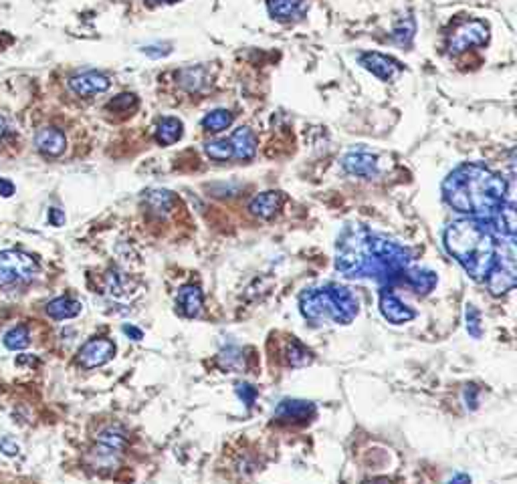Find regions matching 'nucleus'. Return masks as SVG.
Instances as JSON below:
<instances>
[{"instance_id": "4", "label": "nucleus", "mask_w": 517, "mask_h": 484, "mask_svg": "<svg viewBox=\"0 0 517 484\" xmlns=\"http://www.w3.org/2000/svg\"><path fill=\"white\" fill-rule=\"evenodd\" d=\"M411 264V252L382 235L370 232V257L364 276H372L378 283H394L402 278Z\"/></svg>"}, {"instance_id": "33", "label": "nucleus", "mask_w": 517, "mask_h": 484, "mask_svg": "<svg viewBox=\"0 0 517 484\" xmlns=\"http://www.w3.org/2000/svg\"><path fill=\"white\" fill-rule=\"evenodd\" d=\"M135 103H138V101H135V97H133V95L123 93V95H118V97H116L111 103L107 105V107H109V109H113V111H123V113H126V111L133 109Z\"/></svg>"}, {"instance_id": "7", "label": "nucleus", "mask_w": 517, "mask_h": 484, "mask_svg": "<svg viewBox=\"0 0 517 484\" xmlns=\"http://www.w3.org/2000/svg\"><path fill=\"white\" fill-rule=\"evenodd\" d=\"M39 275V262L23 250H0V288L14 287Z\"/></svg>"}, {"instance_id": "29", "label": "nucleus", "mask_w": 517, "mask_h": 484, "mask_svg": "<svg viewBox=\"0 0 517 484\" xmlns=\"http://www.w3.org/2000/svg\"><path fill=\"white\" fill-rule=\"evenodd\" d=\"M204 154L216 162H226L228 157H233V147H230V142H226V140H216V142H209L204 145Z\"/></svg>"}, {"instance_id": "5", "label": "nucleus", "mask_w": 517, "mask_h": 484, "mask_svg": "<svg viewBox=\"0 0 517 484\" xmlns=\"http://www.w3.org/2000/svg\"><path fill=\"white\" fill-rule=\"evenodd\" d=\"M370 257V230L362 224H348L338 238L335 269L344 276H364Z\"/></svg>"}, {"instance_id": "40", "label": "nucleus", "mask_w": 517, "mask_h": 484, "mask_svg": "<svg viewBox=\"0 0 517 484\" xmlns=\"http://www.w3.org/2000/svg\"><path fill=\"white\" fill-rule=\"evenodd\" d=\"M123 333H126L128 337H132L133 341H140L142 337H144V333H142L140 329L132 327V325H123Z\"/></svg>"}, {"instance_id": "9", "label": "nucleus", "mask_w": 517, "mask_h": 484, "mask_svg": "<svg viewBox=\"0 0 517 484\" xmlns=\"http://www.w3.org/2000/svg\"><path fill=\"white\" fill-rule=\"evenodd\" d=\"M116 355V343L109 339H89L77 354V359L83 367L93 369V367L106 366L107 361H111Z\"/></svg>"}, {"instance_id": "15", "label": "nucleus", "mask_w": 517, "mask_h": 484, "mask_svg": "<svg viewBox=\"0 0 517 484\" xmlns=\"http://www.w3.org/2000/svg\"><path fill=\"white\" fill-rule=\"evenodd\" d=\"M342 166L348 174L360 176V178H372L378 171V162L368 152H350L342 159Z\"/></svg>"}, {"instance_id": "36", "label": "nucleus", "mask_w": 517, "mask_h": 484, "mask_svg": "<svg viewBox=\"0 0 517 484\" xmlns=\"http://www.w3.org/2000/svg\"><path fill=\"white\" fill-rule=\"evenodd\" d=\"M0 452L6 456H16L18 454V444L11 438H0Z\"/></svg>"}, {"instance_id": "16", "label": "nucleus", "mask_w": 517, "mask_h": 484, "mask_svg": "<svg viewBox=\"0 0 517 484\" xmlns=\"http://www.w3.org/2000/svg\"><path fill=\"white\" fill-rule=\"evenodd\" d=\"M202 305H204V297H202V291L196 285H184L178 291L176 307L188 319L199 317L200 311H202Z\"/></svg>"}, {"instance_id": "13", "label": "nucleus", "mask_w": 517, "mask_h": 484, "mask_svg": "<svg viewBox=\"0 0 517 484\" xmlns=\"http://www.w3.org/2000/svg\"><path fill=\"white\" fill-rule=\"evenodd\" d=\"M35 145H37V150H39L40 154H45V156H61L67 147L65 133L61 130H57V128H43L35 135Z\"/></svg>"}, {"instance_id": "32", "label": "nucleus", "mask_w": 517, "mask_h": 484, "mask_svg": "<svg viewBox=\"0 0 517 484\" xmlns=\"http://www.w3.org/2000/svg\"><path fill=\"white\" fill-rule=\"evenodd\" d=\"M235 392H237V395L243 400V404L247 407H252L255 400H257V393H259L257 392V388H252L251 383H237Z\"/></svg>"}, {"instance_id": "28", "label": "nucleus", "mask_w": 517, "mask_h": 484, "mask_svg": "<svg viewBox=\"0 0 517 484\" xmlns=\"http://www.w3.org/2000/svg\"><path fill=\"white\" fill-rule=\"evenodd\" d=\"M97 442L106 448H111L116 452H120L121 448L126 446V434L121 432L120 428H107L104 432L97 436Z\"/></svg>"}, {"instance_id": "38", "label": "nucleus", "mask_w": 517, "mask_h": 484, "mask_svg": "<svg viewBox=\"0 0 517 484\" xmlns=\"http://www.w3.org/2000/svg\"><path fill=\"white\" fill-rule=\"evenodd\" d=\"M465 402H467V406L471 404V410L477 407V388L475 385H467V390H465Z\"/></svg>"}, {"instance_id": "35", "label": "nucleus", "mask_w": 517, "mask_h": 484, "mask_svg": "<svg viewBox=\"0 0 517 484\" xmlns=\"http://www.w3.org/2000/svg\"><path fill=\"white\" fill-rule=\"evenodd\" d=\"M406 25L408 26H398L396 30H394V39L398 43H408L412 39V35H414V21H412L411 16H408V21H406Z\"/></svg>"}, {"instance_id": "25", "label": "nucleus", "mask_w": 517, "mask_h": 484, "mask_svg": "<svg viewBox=\"0 0 517 484\" xmlns=\"http://www.w3.org/2000/svg\"><path fill=\"white\" fill-rule=\"evenodd\" d=\"M4 347L6 349H13V351H21V349H27L28 343H30V333L25 325H16L14 329H11L6 335H4Z\"/></svg>"}, {"instance_id": "12", "label": "nucleus", "mask_w": 517, "mask_h": 484, "mask_svg": "<svg viewBox=\"0 0 517 484\" xmlns=\"http://www.w3.org/2000/svg\"><path fill=\"white\" fill-rule=\"evenodd\" d=\"M69 87L79 97H91V95L109 89V77H106L104 73H97V71H85V73H79V75L69 79Z\"/></svg>"}, {"instance_id": "26", "label": "nucleus", "mask_w": 517, "mask_h": 484, "mask_svg": "<svg viewBox=\"0 0 517 484\" xmlns=\"http://www.w3.org/2000/svg\"><path fill=\"white\" fill-rule=\"evenodd\" d=\"M311 359H313L311 351L307 347H304L297 339H291V343L287 345V361L293 367H304L307 364H311Z\"/></svg>"}, {"instance_id": "2", "label": "nucleus", "mask_w": 517, "mask_h": 484, "mask_svg": "<svg viewBox=\"0 0 517 484\" xmlns=\"http://www.w3.org/2000/svg\"><path fill=\"white\" fill-rule=\"evenodd\" d=\"M445 249L475 281H485L495 264L497 238L487 220L465 218L449 224L443 232Z\"/></svg>"}, {"instance_id": "41", "label": "nucleus", "mask_w": 517, "mask_h": 484, "mask_svg": "<svg viewBox=\"0 0 517 484\" xmlns=\"http://www.w3.org/2000/svg\"><path fill=\"white\" fill-rule=\"evenodd\" d=\"M449 484H471V476L469 474H455Z\"/></svg>"}, {"instance_id": "17", "label": "nucleus", "mask_w": 517, "mask_h": 484, "mask_svg": "<svg viewBox=\"0 0 517 484\" xmlns=\"http://www.w3.org/2000/svg\"><path fill=\"white\" fill-rule=\"evenodd\" d=\"M283 202H285V198H283L281 192H263V194L255 196L249 202V210H251V214H255V216L269 220V218H273L279 210H281Z\"/></svg>"}, {"instance_id": "31", "label": "nucleus", "mask_w": 517, "mask_h": 484, "mask_svg": "<svg viewBox=\"0 0 517 484\" xmlns=\"http://www.w3.org/2000/svg\"><path fill=\"white\" fill-rule=\"evenodd\" d=\"M465 317H467V331L471 337L479 339L481 337V315L479 311L473 307V305H467V311H465Z\"/></svg>"}, {"instance_id": "34", "label": "nucleus", "mask_w": 517, "mask_h": 484, "mask_svg": "<svg viewBox=\"0 0 517 484\" xmlns=\"http://www.w3.org/2000/svg\"><path fill=\"white\" fill-rule=\"evenodd\" d=\"M16 140V130H14V125L11 123V119L4 118V116H0V142L2 144H11Z\"/></svg>"}, {"instance_id": "18", "label": "nucleus", "mask_w": 517, "mask_h": 484, "mask_svg": "<svg viewBox=\"0 0 517 484\" xmlns=\"http://www.w3.org/2000/svg\"><path fill=\"white\" fill-rule=\"evenodd\" d=\"M305 6H307V0H267L269 14L283 23H289L293 18L301 16Z\"/></svg>"}, {"instance_id": "1", "label": "nucleus", "mask_w": 517, "mask_h": 484, "mask_svg": "<svg viewBox=\"0 0 517 484\" xmlns=\"http://www.w3.org/2000/svg\"><path fill=\"white\" fill-rule=\"evenodd\" d=\"M507 194L504 178L481 164H463L443 182L445 202L452 210L479 220H493L507 202Z\"/></svg>"}, {"instance_id": "24", "label": "nucleus", "mask_w": 517, "mask_h": 484, "mask_svg": "<svg viewBox=\"0 0 517 484\" xmlns=\"http://www.w3.org/2000/svg\"><path fill=\"white\" fill-rule=\"evenodd\" d=\"M230 123H233V113L226 111V109H214V111H209L202 118V128L211 131V133H218V131L226 130Z\"/></svg>"}, {"instance_id": "30", "label": "nucleus", "mask_w": 517, "mask_h": 484, "mask_svg": "<svg viewBox=\"0 0 517 484\" xmlns=\"http://www.w3.org/2000/svg\"><path fill=\"white\" fill-rule=\"evenodd\" d=\"M132 287L130 278L123 275V273H109L107 275V291L116 297H121L126 295V291Z\"/></svg>"}, {"instance_id": "20", "label": "nucleus", "mask_w": 517, "mask_h": 484, "mask_svg": "<svg viewBox=\"0 0 517 484\" xmlns=\"http://www.w3.org/2000/svg\"><path fill=\"white\" fill-rule=\"evenodd\" d=\"M402 278H406V283H408L418 295H428L433 288L437 287L438 283L437 273L426 271V269H411V266L404 271Z\"/></svg>"}, {"instance_id": "39", "label": "nucleus", "mask_w": 517, "mask_h": 484, "mask_svg": "<svg viewBox=\"0 0 517 484\" xmlns=\"http://www.w3.org/2000/svg\"><path fill=\"white\" fill-rule=\"evenodd\" d=\"M49 223L53 224V226H63V224H65V214H63V210L59 208L49 210Z\"/></svg>"}, {"instance_id": "19", "label": "nucleus", "mask_w": 517, "mask_h": 484, "mask_svg": "<svg viewBox=\"0 0 517 484\" xmlns=\"http://www.w3.org/2000/svg\"><path fill=\"white\" fill-rule=\"evenodd\" d=\"M228 142L233 147V156L239 159H252L257 154V137L249 128H239Z\"/></svg>"}, {"instance_id": "14", "label": "nucleus", "mask_w": 517, "mask_h": 484, "mask_svg": "<svg viewBox=\"0 0 517 484\" xmlns=\"http://www.w3.org/2000/svg\"><path fill=\"white\" fill-rule=\"evenodd\" d=\"M316 416V406L305 400H285L275 410L279 422H307Z\"/></svg>"}, {"instance_id": "37", "label": "nucleus", "mask_w": 517, "mask_h": 484, "mask_svg": "<svg viewBox=\"0 0 517 484\" xmlns=\"http://www.w3.org/2000/svg\"><path fill=\"white\" fill-rule=\"evenodd\" d=\"M14 192H16L14 184L11 182L9 178H0V196L11 198V196H14Z\"/></svg>"}, {"instance_id": "23", "label": "nucleus", "mask_w": 517, "mask_h": 484, "mask_svg": "<svg viewBox=\"0 0 517 484\" xmlns=\"http://www.w3.org/2000/svg\"><path fill=\"white\" fill-rule=\"evenodd\" d=\"M182 137V121L178 118H162L156 128V142L160 145H172Z\"/></svg>"}, {"instance_id": "3", "label": "nucleus", "mask_w": 517, "mask_h": 484, "mask_svg": "<svg viewBox=\"0 0 517 484\" xmlns=\"http://www.w3.org/2000/svg\"><path fill=\"white\" fill-rule=\"evenodd\" d=\"M299 309L305 319L311 323H321L330 319L333 323L348 325L356 319L360 303L350 288L340 285H326V287L305 291L299 297Z\"/></svg>"}, {"instance_id": "11", "label": "nucleus", "mask_w": 517, "mask_h": 484, "mask_svg": "<svg viewBox=\"0 0 517 484\" xmlns=\"http://www.w3.org/2000/svg\"><path fill=\"white\" fill-rule=\"evenodd\" d=\"M360 65H364V69H368L372 75H376L382 81H392L402 69L398 61H394L388 55H382V52H362Z\"/></svg>"}, {"instance_id": "22", "label": "nucleus", "mask_w": 517, "mask_h": 484, "mask_svg": "<svg viewBox=\"0 0 517 484\" xmlns=\"http://www.w3.org/2000/svg\"><path fill=\"white\" fill-rule=\"evenodd\" d=\"M144 204H146L148 212L158 214V216H166L174 206L172 192L168 190H150L144 194Z\"/></svg>"}, {"instance_id": "42", "label": "nucleus", "mask_w": 517, "mask_h": 484, "mask_svg": "<svg viewBox=\"0 0 517 484\" xmlns=\"http://www.w3.org/2000/svg\"><path fill=\"white\" fill-rule=\"evenodd\" d=\"M368 484H394L392 480H388V478H376V480H372Z\"/></svg>"}, {"instance_id": "27", "label": "nucleus", "mask_w": 517, "mask_h": 484, "mask_svg": "<svg viewBox=\"0 0 517 484\" xmlns=\"http://www.w3.org/2000/svg\"><path fill=\"white\" fill-rule=\"evenodd\" d=\"M218 366H221V369H225V371H239L240 367L245 366L243 351L237 349V347L226 349V351L218 355Z\"/></svg>"}, {"instance_id": "43", "label": "nucleus", "mask_w": 517, "mask_h": 484, "mask_svg": "<svg viewBox=\"0 0 517 484\" xmlns=\"http://www.w3.org/2000/svg\"><path fill=\"white\" fill-rule=\"evenodd\" d=\"M152 2H174V0H152Z\"/></svg>"}, {"instance_id": "10", "label": "nucleus", "mask_w": 517, "mask_h": 484, "mask_svg": "<svg viewBox=\"0 0 517 484\" xmlns=\"http://www.w3.org/2000/svg\"><path fill=\"white\" fill-rule=\"evenodd\" d=\"M380 313L392 325L408 323V321H412L416 317V311H412L408 305H404V303L400 301L390 288H382L380 291Z\"/></svg>"}, {"instance_id": "21", "label": "nucleus", "mask_w": 517, "mask_h": 484, "mask_svg": "<svg viewBox=\"0 0 517 484\" xmlns=\"http://www.w3.org/2000/svg\"><path fill=\"white\" fill-rule=\"evenodd\" d=\"M45 311L51 319H57V321L73 319L81 313V303L77 299H71V297H59V299L47 303Z\"/></svg>"}, {"instance_id": "8", "label": "nucleus", "mask_w": 517, "mask_h": 484, "mask_svg": "<svg viewBox=\"0 0 517 484\" xmlns=\"http://www.w3.org/2000/svg\"><path fill=\"white\" fill-rule=\"evenodd\" d=\"M489 37V28L481 21H467L459 25L449 37V49L451 52H463L471 47L483 45Z\"/></svg>"}, {"instance_id": "6", "label": "nucleus", "mask_w": 517, "mask_h": 484, "mask_svg": "<svg viewBox=\"0 0 517 484\" xmlns=\"http://www.w3.org/2000/svg\"><path fill=\"white\" fill-rule=\"evenodd\" d=\"M504 242H497V252H495V264L487 275V287L491 295H505L507 291L516 287L517 269H516V238L501 236Z\"/></svg>"}]
</instances>
